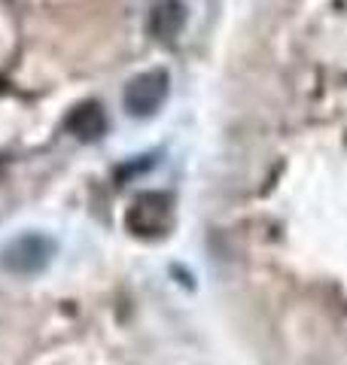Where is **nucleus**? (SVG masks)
Wrapping results in <instances>:
<instances>
[{"mask_svg": "<svg viewBox=\"0 0 347 365\" xmlns=\"http://www.w3.org/2000/svg\"><path fill=\"white\" fill-rule=\"evenodd\" d=\"M64 128L71 131L76 140L91 143V140H98V137L107 131V113H104V107L98 104V101H83V104H76L71 110Z\"/></svg>", "mask_w": 347, "mask_h": 365, "instance_id": "nucleus-4", "label": "nucleus"}, {"mask_svg": "<svg viewBox=\"0 0 347 365\" xmlns=\"http://www.w3.org/2000/svg\"><path fill=\"white\" fill-rule=\"evenodd\" d=\"M168 98V73L165 71H146V73H137L129 86H125V110L131 116L144 119V116H153V113L165 104Z\"/></svg>", "mask_w": 347, "mask_h": 365, "instance_id": "nucleus-3", "label": "nucleus"}, {"mask_svg": "<svg viewBox=\"0 0 347 365\" xmlns=\"http://www.w3.org/2000/svg\"><path fill=\"white\" fill-rule=\"evenodd\" d=\"M52 253H55V244L49 237L28 232L0 250V265L13 274H21V277H31V274H40L46 265H49Z\"/></svg>", "mask_w": 347, "mask_h": 365, "instance_id": "nucleus-2", "label": "nucleus"}, {"mask_svg": "<svg viewBox=\"0 0 347 365\" xmlns=\"http://www.w3.org/2000/svg\"><path fill=\"white\" fill-rule=\"evenodd\" d=\"M186 25V6L180 0H159L149 13V34L159 40H174Z\"/></svg>", "mask_w": 347, "mask_h": 365, "instance_id": "nucleus-5", "label": "nucleus"}, {"mask_svg": "<svg viewBox=\"0 0 347 365\" xmlns=\"http://www.w3.org/2000/svg\"><path fill=\"white\" fill-rule=\"evenodd\" d=\"M174 225V201L165 192H141L131 207L125 210V228L134 237L153 241V237L168 235Z\"/></svg>", "mask_w": 347, "mask_h": 365, "instance_id": "nucleus-1", "label": "nucleus"}]
</instances>
